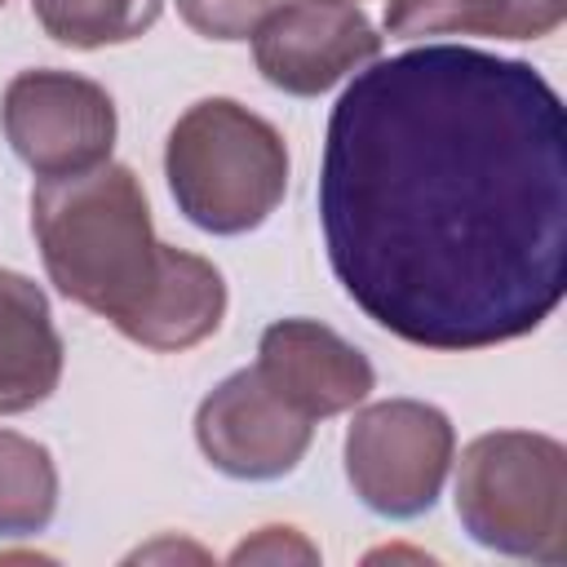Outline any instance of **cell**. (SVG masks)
I'll return each instance as SVG.
<instances>
[{
	"label": "cell",
	"mask_w": 567,
	"mask_h": 567,
	"mask_svg": "<svg viewBox=\"0 0 567 567\" xmlns=\"http://www.w3.org/2000/svg\"><path fill=\"white\" fill-rule=\"evenodd\" d=\"M319 221L346 297L425 350L536 332L567 288V111L518 58L425 44L337 97Z\"/></svg>",
	"instance_id": "6da1fadb"
},
{
	"label": "cell",
	"mask_w": 567,
	"mask_h": 567,
	"mask_svg": "<svg viewBox=\"0 0 567 567\" xmlns=\"http://www.w3.org/2000/svg\"><path fill=\"white\" fill-rule=\"evenodd\" d=\"M31 230L58 292L120 332L142 315L164 244L151 230V208L128 164H97L66 177H40L31 190Z\"/></svg>",
	"instance_id": "7a4b0ae2"
},
{
	"label": "cell",
	"mask_w": 567,
	"mask_h": 567,
	"mask_svg": "<svg viewBox=\"0 0 567 567\" xmlns=\"http://www.w3.org/2000/svg\"><path fill=\"white\" fill-rule=\"evenodd\" d=\"M164 177L190 226L244 235L284 204L288 146L270 120L235 97H204L168 128Z\"/></svg>",
	"instance_id": "3957f363"
},
{
	"label": "cell",
	"mask_w": 567,
	"mask_h": 567,
	"mask_svg": "<svg viewBox=\"0 0 567 567\" xmlns=\"http://www.w3.org/2000/svg\"><path fill=\"white\" fill-rule=\"evenodd\" d=\"M461 527L509 558H567V452L549 434L492 430L461 452Z\"/></svg>",
	"instance_id": "277c9868"
},
{
	"label": "cell",
	"mask_w": 567,
	"mask_h": 567,
	"mask_svg": "<svg viewBox=\"0 0 567 567\" xmlns=\"http://www.w3.org/2000/svg\"><path fill=\"white\" fill-rule=\"evenodd\" d=\"M452 421L421 399H385L354 412L346 430V478L385 518H416L439 501L452 470Z\"/></svg>",
	"instance_id": "5b68a950"
},
{
	"label": "cell",
	"mask_w": 567,
	"mask_h": 567,
	"mask_svg": "<svg viewBox=\"0 0 567 567\" xmlns=\"http://www.w3.org/2000/svg\"><path fill=\"white\" fill-rule=\"evenodd\" d=\"M0 124L13 155L35 177H66L111 159L115 102L102 84L71 71H22L9 80Z\"/></svg>",
	"instance_id": "8992f818"
},
{
	"label": "cell",
	"mask_w": 567,
	"mask_h": 567,
	"mask_svg": "<svg viewBox=\"0 0 567 567\" xmlns=\"http://www.w3.org/2000/svg\"><path fill=\"white\" fill-rule=\"evenodd\" d=\"M315 434V421L284 403L257 368L230 372L195 412L199 452L230 478H279L297 470Z\"/></svg>",
	"instance_id": "52a82bcc"
},
{
	"label": "cell",
	"mask_w": 567,
	"mask_h": 567,
	"mask_svg": "<svg viewBox=\"0 0 567 567\" xmlns=\"http://www.w3.org/2000/svg\"><path fill=\"white\" fill-rule=\"evenodd\" d=\"M381 35L359 4H279L252 35V58L266 84L315 97L337 80L377 62Z\"/></svg>",
	"instance_id": "ba28073f"
},
{
	"label": "cell",
	"mask_w": 567,
	"mask_h": 567,
	"mask_svg": "<svg viewBox=\"0 0 567 567\" xmlns=\"http://www.w3.org/2000/svg\"><path fill=\"white\" fill-rule=\"evenodd\" d=\"M257 372L284 403H292L310 421L350 412L377 385L368 354L315 319L270 323L257 346Z\"/></svg>",
	"instance_id": "9c48e42d"
},
{
	"label": "cell",
	"mask_w": 567,
	"mask_h": 567,
	"mask_svg": "<svg viewBox=\"0 0 567 567\" xmlns=\"http://www.w3.org/2000/svg\"><path fill=\"white\" fill-rule=\"evenodd\" d=\"M62 381V337L49 297L18 270H0V416L31 412Z\"/></svg>",
	"instance_id": "30bf717a"
},
{
	"label": "cell",
	"mask_w": 567,
	"mask_h": 567,
	"mask_svg": "<svg viewBox=\"0 0 567 567\" xmlns=\"http://www.w3.org/2000/svg\"><path fill=\"white\" fill-rule=\"evenodd\" d=\"M226 315V279L213 261L168 248L159 261V279L142 306V315L124 328L128 341L146 350H190L217 332Z\"/></svg>",
	"instance_id": "8fae6325"
},
{
	"label": "cell",
	"mask_w": 567,
	"mask_h": 567,
	"mask_svg": "<svg viewBox=\"0 0 567 567\" xmlns=\"http://www.w3.org/2000/svg\"><path fill=\"white\" fill-rule=\"evenodd\" d=\"M58 509V470L44 443L0 430V536L44 532Z\"/></svg>",
	"instance_id": "7c38bea8"
},
{
	"label": "cell",
	"mask_w": 567,
	"mask_h": 567,
	"mask_svg": "<svg viewBox=\"0 0 567 567\" xmlns=\"http://www.w3.org/2000/svg\"><path fill=\"white\" fill-rule=\"evenodd\" d=\"M164 0H31L44 35L71 49L128 44L159 22Z\"/></svg>",
	"instance_id": "4fadbf2b"
},
{
	"label": "cell",
	"mask_w": 567,
	"mask_h": 567,
	"mask_svg": "<svg viewBox=\"0 0 567 567\" xmlns=\"http://www.w3.org/2000/svg\"><path fill=\"white\" fill-rule=\"evenodd\" d=\"M385 31L394 40L425 35H496L505 31V0H385Z\"/></svg>",
	"instance_id": "5bb4252c"
},
{
	"label": "cell",
	"mask_w": 567,
	"mask_h": 567,
	"mask_svg": "<svg viewBox=\"0 0 567 567\" xmlns=\"http://www.w3.org/2000/svg\"><path fill=\"white\" fill-rule=\"evenodd\" d=\"M275 9L279 0H177L186 27L208 40H252Z\"/></svg>",
	"instance_id": "9a60e30c"
},
{
	"label": "cell",
	"mask_w": 567,
	"mask_h": 567,
	"mask_svg": "<svg viewBox=\"0 0 567 567\" xmlns=\"http://www.w3.org/2000/svg\"><path fill=\"white\" fill-rule=\"evenodd\" d=\"M319 549L297 527H261L244 545L230 549V563H315Z\"/></svg>",
	"instance_id": "2e32d148"
},
{
	"label": "cell",
	"mask_w": 567,
	"mask_h": 567,
	"mask_svg": "<svg viewBox=\"0 0 567 567\" xmlns=\"http://www.w3.org/2000/svg\"><path fill=\"white\" fill-rule=\"evenodd\" d=\"M567 13V0H505V31L501 40H540Z\"/></svg>",
	"instance_id": "e0dca14e"
},
{
	"label": "cell",
	"mask_w": 567,
	"mask_h": 567,
	"mask_svg": "<svg viewBox=\"0 0 567 567\" xmlns=\"http://www.w3.org/2000/svg\"><path fill=\"white\" fill-rule=\"evenodd\" d=\"M306 4H359V0H306Z\"/></svg>",
	"instance_id": "ac0fdd59"
},
{
	"label": "cell",
	"mask_w": 567,
	"mask_h": 567,
	"mask_svg": "<svg viewBox=\"0 0 567 567\" xmlns=\"http://www.w3.org/2000/svg\"><path fill=\"white\" fill-rule=\"evenodd\" d=\"M0 4H4V0H0Z\"/></svg>",
	"instance_id": "d6986e66"
}]
</instances>
